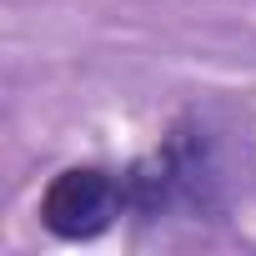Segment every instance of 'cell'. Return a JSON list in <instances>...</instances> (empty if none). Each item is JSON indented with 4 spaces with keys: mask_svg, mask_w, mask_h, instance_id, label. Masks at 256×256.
<instances>
[{
    "mask_svg": "<svg viewBox=\"0 0 256 256\" xmlns=\"http://www.w3.org/2000/svg\"><path fill=\"white\" fill-rule=\"evenodd\" d=\"M126 206V186L96 166H76L60 171L40 201V216L56 236H96L110 226V216H120Z\"/></svg>",
    "mask_w": 256,
    "mask_h": 256,
    "instance_id": "6da1fadb",
    "label": "cell"
}]
</instances>
